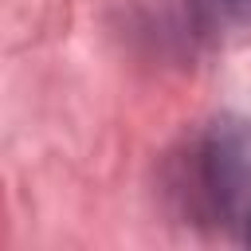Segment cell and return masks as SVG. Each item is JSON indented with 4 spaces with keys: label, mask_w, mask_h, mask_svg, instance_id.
<instances>
[{
    "label": "cell",
    "mask_w": 251,
    "mask_h": 251,
    "mask_svg": "<svg viewBox=\"0 0 251 251\" xmlns=\"http://www.w3.org/2000/svg\"><path fill=\"white\" fill-rule=\"evenodd\" d=\"M239 224H243V239L251 243V200H247V208H243V220H239Z\"/></svg>",
    "instance_id": "obj_1"
}]
</instances>
